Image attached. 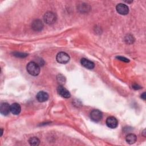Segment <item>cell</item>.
Returning <instances> with one entry per match:
<instances>
[{"label": "cell", "instance_id": "obj_1", "mask_svg": "<svg viewBox=\"0 0 146 146\" xmlns=\"http://www.w3.org/2000/svg\"><path fill=\"white\" fill-rule=\"evenodd\" d=\"M26 69L29 74L32 76H37L40 72V67L35 62H29L27 64Z\"/></svg>", "mask_w": 146, "mask_h": 146}, {"label": "cell", "instance_id": "obj_2", "mask_svg": "<svg viewBox=\"0 0 146 146\" xmlns=\"http://www.w3.org/2000/svg\"><path fill=\"white\" fill-rule=\"evenodd\" d=\"M43 19L47 24L51 25L55 23L56 20V16L55 13L51 11H48L44 14Z\"/></svg>", "mask_w": 146, "mask_h": 146}, {"label": "cell", "instance_id": "obj_3", "mask_svg": "<svg viewBox=\"0 0 146 146\" xmlns=\"http://www.w3.org/2000/svg\"><path fill=\"white\" fill-rule=\"evenodd\" d=\"M56 59L59 63L66 64L69 61L70 56L68 54L64 52H60L56 55Z\"/></svg>", "mask_w": 146, "mask_h": 146}, {"label": "cell", "instance_id": "obj_4", "mask_svg": "<svg viewBox=\"0 0 146 146\" xmlns=\"http://www.w3.org/2000/svg\"><path fill=\"white\" fill-rule=\"evenodd\" d=\"M103 117V114L99 110L94 109L90 112V118L95 122L100 121Z\"/></svg>", "mask_w": 146, "mask_h": 146}, {"label": "cell", "instance_id": "obj_5", "mask_svg": "<svg viewBox=\"0 0 146 146\" xmlns=\"http://www.w3.org/2000/svg\"><path fill=\"white\" fill-rule=\"evenodd\" d=\"M117 12L121 15H127L129 12L128 7L123 3H119L116 6Z\"/></svg>", "mask_w": 146, "mask_h": 146}, {"label": "cell", "instance_id": "obj_6", "mask_svg": "<svg viewBox=\"0 0 146 146\" xmlns=\"http://www.w3.org/2000/svg\"><path fill=\"white\" fill-rule=\"evenodd\" d=\"M106 123L107 127L111 128H115L118 125V121L116 118L113 116H110L107 117Z\"/></svg>", "mask_w": 146, "mask_h": 146}, {"label": "cell", "instance_id": "obj_7", "mask_svg": "<svg viewBox=\"0 0 146 146\" xmlns=\"http://www.w3.org/2000/svg\"><path fill=\"white\" fill-rule=\"evenodd\" d=\"M31 27L35 31H40L43 29V24L41 20L37 19L32 22Z\"/></svg>", "mask_w": 146, "mask_h": 146}, {"label": "cell", "instance_id": "obj_8", "mask_svg": "<svg viewBox=\"0 0 146 146\" xmlns=\"http://www.w3.org/2000/svg\"><path fill=\"white\" fill-rule=\"evenodd\" d=\"M10 111V106L6 102H3L1 104L0 112L3 115H7Z\"/></svg>", "mask_w": 146, "mask_h": 146}, {"label": "cell", "instance_id": "obj_9", "mask_svg": "<svg viewBox=\"0 0 146 146\" xmlns=\"http://www.w3.org/2000/svg\"><path fill=\"white\" fill-rule=\"evenodd\" d=\"M57 91H58V93L63 98H68L71 96L69 91L66 88H65L64 87H63L62 86H59L58 87Z\"/></svg>", "mask_w": 146, "mask_h": 146}, {"label": "cell", "instance_id": "obj_10", "mask_svg": "<svg viewBox=\"0 0 146 146\" xmlns=\"http://www.w3.org/2000/svg\"><path fill=\"white\" fill-rule=\"evenodd\" d=\"M48 94L47 92L43 91L38 92L36 96V99L39 102H44L47 101L48 99Z\"/></svg>", "mask_w": 146, "mask_h": 146}, {"label": "cell", "instance_id": "obj_11", "mask_svg": "<svg viewBox=\"0 0 146 146\" xmlns=\"http://www.w3.org/2000/svg\"><path fill=\"white\" fill-rule=\"evenodd\" d=\"M80 63L82 65L87 69H93L95 67V64L94 62L89 60L86 58H82L80 60Z\"/></svg>", "mask_w": 146, "mask_h": 146}, {"label": "cell", "instance_id": "obj_12", "mask_svg": "<svg viewBox=\"0 0 146 146\" xmlns=\"http://www.w3.org/2000/svg\"><path fill=\"white\" fill-rule=\"evenodd\" d=\"M21 111V107L18 103H14L10 106V111L14 115H18Z\"/></svg>", "mask_w": 146, "mask_h": 146}, {"label": "cell", "instance_id": "obj_13", "mask_svg": "<svg viewBox=\"0 0 146 146\" xmlns=\"http://www.w3.org/2000/svg\"><path fill=\"white\" fill-rule=\"evenodd\" d=\"M125 140L129 144H134L136 140H137V137L136 136L133 134V133H129V134H128L127 136H126V137H125Z\"/></svg>", "mask_w": 146, "mask_h": 146}, {"label": "cell", "instance_id": "obj_14", "mask_svg": "<svg viewBox=\"0 0 146 146\" xmlns=\"http://www.w3.org/2000/svg\"><path fill=\"white\" fill-rule=\"evenodd\" d=\"M29 143L31 145H34V146H37L40 143V140L39 139L36 137H32L29 139Z\"/></svg>", "mask_w": 146, "mask_h": 146}, {"label": "cell", "instance_id": "obj_15", "mask_svg": "<svg viewBox=\"0 0 146 146\" xmlns=\"http://www.w3.org/2000/svg\"><path fill=\"white\" fill-rule=\"evenodd\" d=\"M57 80L60 84H63L65 83V78L62 75L59 74L57 76Z\"/></svg>", "mask_w": 146, "mask_h": 146}, {"label": "cell", "instance_id": "obj_16", "mask_svg": "<svg viewBox=\"0 0 146 146\" xmlns=\"http://www.w3.org/2000/svg\"><path fill=\"white\" fill-rule=\"evenodd\" d=\"M125 40L128 43H132L134 42V38L133 36L131 35H128V36H125Z\"/></svg>", "mask_w": 146, "mask_h": 146}, {"label": "cell", "instance_id": "obj_17", "mask_svg": "<svg viewBox=\"0 0 146 146\" xmlns=\"http://www.w3.org/2000/svg\"><path fill=\"white\" fill-rule=\"evenodd\" d=\"M13 54L14 56H15L17 57H21V58H24L28 55L27 54H25V53H22V52H14Z\"/></svg>", "mask_w": 146, "mask_h": 146}, {"label": "cell", "instance_id": "obj_18", "mask_svg": "<svg viewBox=\"0 0 146 146\" xmlns=\"http://www.w3.org/2000/svg\"><path fill=\"white\" fill-rule=\"evenodd\" d=\"M116 58L118 59L119 60H121V61H123L124 62H128L129 60L128 59L125 58V57H123V56H116Z\"/></svg>", "mask_w": 146, "mask_h": 146}, {"label": "cell", "instance_id": "obj_19", "mask_svg": "<svg viewBox=\"0 0 146 146\" xmlns=\"http://www.w3.org/2000/svg\"><path fill=\"white\" fill-rule=\"evenodd\" d=\"M132 87H133L134 89H135V90H138V89H139V88H141V87L139 86H138L137 84H133Z\"/></svg>", "mask_w": 146, "mask_h": 146}, {"label": "cell", "instance_id": "obj_20", "mask_svg": "<svg viewBox=\"0 0 146 146\" xmlns=\"http://www.w3.org/2000/svg\"><path fill=\"white\" fill-rule=\"evenodd\" d=\"M141 98L143 100H145V98H146V96H145V92H143V93L141 94Z\"/></svg>", "mask_w": 146, "mask_h": 146}, {"label": "cell", "instance_id": "obj_21", "mask_svg": "<svg viewBox=\"0 0 146 146\" xmlns=\"http://www.w3.org/2000/svg\"><path fill=\"white\" fill-rule=\"evenodd\" d=\"M3 129L2 128H1V136L2 135V134H3Z\"/></svg>", "mask_w": 146, "mask_h": 146}]
</instances>
